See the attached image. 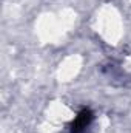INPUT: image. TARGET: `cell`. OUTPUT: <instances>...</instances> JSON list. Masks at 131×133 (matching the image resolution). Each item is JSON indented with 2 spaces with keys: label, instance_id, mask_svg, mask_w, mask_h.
Masks as SVG:
<instances>
[{
  "label": "cell",
  "instance_id": "obj_1",
  "mask_svg": "<svg viewBox=\"0 0 131 133\" xmlns=\"http://www.w3.org/2000/svg\"><path fill=\"white\" fill-rule=\"evenodd\" d=\"M93 121V113L90 108H83L82 111H79V115L76 116V119L71 122V133H83L91 124Z\"/></svg>",
  "mask_w": 131,
  "mask_h": 133
}]
</instances>
